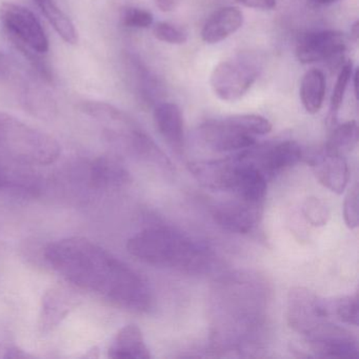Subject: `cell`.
<instances>
[{"instance_id":"obj_1","label":"cell","mask_w":359,"mask_h":359,"mask_svg":"<svg viewBox=\"0 0 359 359\" xmlns=\"http://www.w3.org/2000/svg\"><path fill=\"white\" fill-rule=\"evenodd\" d=\"M45 255L50 266L69 283L97 294L117 308L144 313L152 306V291L146 279L85 237L50 243Z\"/></svg>"},{"instance_id":"obj_2","label":"cell","mask_w":359,"mask_h":359,"mask_svg":"<svg viewBox=\"0 0 359 359\" xmlns=\"http://www.w3.org/2000/svg\"><path fill=\"white\" fill-rule=\"evenodd\" d=\"M129 253L156 268L189 274H201L213 268L214 254L209 247L167 226H150L134 235L127 243Z\"/></svg>"},{"instance_id":"obj_3","label":"cell","mask_w":359,"mask_h":359,"mask_svg":"<svg viewBox=\"0 0 359 359\" xmlns=\"http://www.w3.org/2000/svg\"><path fill=\"white\" fill-rule=\"evenodd\" d=\"M259 292L260 287L256 283L239 279L222 283V289L217 292L220 299L216 300V304L224 314L220 318H224L229 325L220 330L219 346L237 348L257 329L262 313Z\"/></svg>"},{"instance_id":"obj_4","label":"cell","mask_w":359,"mask_h":359,"mask_svg":"<svg viewBox=\"0 0 359 359\" xmlns=\"http://www.w3.org/2000/svg\"><path fill=\"white\" fill-rule=\"evenodd\" d=\"M60 146L49 134L0 112V159L22 167L55 163Z\"/></svg>"},{"instance_id":"obj_5","label":"cell","mask_w":359,"mask_h":359,"mask_svg":"<svg viewBox=\"0 0 359 359\" xmlns=\"http://www.w3.org/2000/svg\"><path fill=\"white\" fill-rule=\"evenodd\" d=\"M81 109L102 123L107 138L132 156L156 163L165 169L171 167L169 159L150 136L123 111L100 102H83Z\"/></svg>"},{"instance_id":"obj_6","label":"cell","mask_w":359,"mask_h":359,"mask_svg":"<svg viewBox=\"0 0 359 359\" xmlns=\"http://www.w3.org/2000/svg\"><path fill=\"white\" fill-rule=\"evenodd\" d=\"M258 75L257 60L250 54H241L219 62L212 72L210 83L219 100L235 102L248 93Z\"/></svg>"},{"instance_id":"obj_7","label":"cell","mask_w":359,"mask_h":359,"mask_svg":"<svg viewBox=\"0 0 359 359\" xmlns=\"http://www.w3.org/2000/svg\"><path fill=\"white\" fill-rule=\"evenodd\" d=\"M0 20L12 43H22L39 53H47V35L30 10L16 4L5 3L0 7Z\"/></svg>"},{"instance_id":"obj_8","label":"cell","mask_w":359,"mask_h":359,"mask_svg":"<svg viewBox=\"0 0 359 359\" xmlns=\"http://www.w3.org/2000/svg\"><path fill=\"white\" fill-rule=\"evenodd\" d=\"M287 316L290 327L306 336L329 321V306L310 290L296 287L287 296Z\"/></svg>"},{"instance_id":"obj_9","label":"cell","mask_w":359,"mask_h":359,"mask_svg":"<svg viewBox=\"0 0 359 359\" xmlns=\"http://www.w3.org/2000/svg\"><path fill=\"white\" fill-rule=\"evenodd\" d=\"M198 137L214 152H236L256 144L255 136L247 133L232 116L205 121L198 129Z\"/></svg>"},{"instance_id":"obj_10","label":"cell","mask_w":359,"mask_h":359,"mask_svg":"<svg viewBox=\"0 0 359 359\" xmlns=\"http://www.w3.org/2000/svg\"><path fill=\"white\" fill-rule=\"evenodd\" d=\"M312 352L323 358H357L358 342L344 327L327 323L319 325L306 336Z\"/></svg>"},{"instance_id":"obj_11","label":"cell","mask_w":359,"mask_h":359,"mask_svg":"<svg viewBox=\"0 0 359 359\" xmlns=\"http://www.w3.org/2000/svg\"><path fill=\"white\" fill-rule=\"evenodd\" d=\"M245 156L264 174L266 180L275 177L295 165L302 157L299 144L293 140L245 149Z\"/></svg>"},{"instance_id":"obj_12","label":"cell","mask_w":359,"mask_h":359,"mask_svg":"<svg viewBox=\"0 0 359 359\" xmlns=\"http://www.w3.org/2000/svg\"><path fill=\"white\" fill-rule=\"evenodd\" d=\"M346 50V37L339 31L323 30L309 33L296 48V56L302 64L333 62L340 60Z\"/></svg>"},{"instance_id":"obj_13","label":"cell","mask_w":359,"mask_h":359,"mask_svg":"<svg viewBox=\"0 0 359 359\" xmlns=\"http://www.w3.org/2000/svg\"><path fill=\"white\" fill-rule=\"evenodd\" d=\"M212 215L216 224L224 230L236 234H248L259 222L262 203H252L236 198L216 205Z\"/></svg>"},{"instance_id":"obj_14","label":"cell","mask_w":359,"mask_h":359,"mask_svg":"<svg viewBox=\"0 0 359 359\" xmlns=\"http://www.w3.org/2000/svg\"><path fill=\"white\" fill-rule=\"evenodd\" d=\"M309 163L323 187L337 194H341L346 190L350 172L344 155L323 148L311 157Z\"/></svg>"},{"instance_id":"obj_15","label":"cell","mask_w":359,"mask_h":359,"mask_svg":"<svg viewBox=\"0 0 359 359\" xmlns=\"http://www.w3.org/2000/svg\"><path fill=\"white\" fill-rule=\"evenodd\" d=\"M89 180L97 190L115 191L128 186L131 182V176L118 159L100 156L90 165Z\"/></svg>"},{"instance_id":"obj_16","label":"cell","mask_w":359,"mask_h":359,"mask_svg":"<svg viewBox=\"0 0 359 359\" xmlns=\"http://www.w3.org/2000/svg\"><path fill=\"white\" fill-rule=\"evenodd\" d=\"M153 119L161 137L176 152H182L184 146V125L180 106L174 102H161L155 108Z\"/></svg>"},{"instance_id":"obj_17","label":"cell","mask_w":359,"mask_h":359,"mask_svg":"<svg viewBox=\"0 0 359 359\" xmlns=\"http://www.w3.org/2000/svg\"><path fill=\"white\" fill-rule=\"evenodd\" d=\"M243 25V14L238 8H220L203 25L201 39L209 45L220 43L237 32Z\"/></svg>"},{"instance_id":"obj_18","label":"cell","mask_w":359,"mask_h":359,"mask_svg":"<svg viewBox=\"0 0 359 359\" xmlns=\"http://www.w3.org/2000/svg\"><path fill=\"white\" fill-rule=\"evenodd\" d=\"M108 355L110 358L116 359L151 358L142 330L136 325H127L119 330L109 348Z\"/></svg>"},{"instance_id":"obj_19","label":"cell","mask_w":359,"mask_h":359,"mask_svg":"<svg viewBox=\"0 0 359 359\" xmlns=\"http://www.w3.org/2000/svg\"><path fill=\"white\" fill-rule=\"evenodd\" d=\"M299 93L304 110L309 114L318 113L325 100V74L317 69L306 71L300 83Z\"/></svg>"},{"instance_id":"obj_20","label":"cell","mask_w":359,"mask_h":359,"mask_svg":"<svg viewBox=\"0 0 359 359\" xmlns=\"http://www.w3.org/2000/svg\"><path fill=\"white\" fill-rule=\"evenodd\" d=\"M54 30L69 45L79 43V34L70 18L60 9L54 0H35Z\"/></svg>"},{"instance_id":"obj_21","label":"cell","mask_w":359,"mask_h":359,"mask_svg":"<svg viewBox=\"0 0 359 359\" xmlns=\"http://www.w3.org/2000/svg\"><path fill=\"white\" fill-rule=\"evenodd\" d=\"M72 300V296L66 290L54 289L46 294L43 300L41 327L48 330L57 325L60 318L66 316Z\"/></svg>"},{"instance_id":"obj_22","label":"cell","mask_w":359,"mask_h":359,"mask_svg":"<svg viewBox=\"0 0 359 359\" xmlns=\"http://www.w3.org/2000/svg\"><path fill=\"white\" fill-rule=\"evenodd\" d=\"M358 142V126L355 121H346L332 132L325 148L340 155H346L356 148Z\"/></svg>"},{"instance_id":"obj_23","label":"cell","mask_w":359,"mask_h":359,"mask_svg":"<svg viewBox=\"0 0 359 359\" xmlns=\"http://www.w3.org/2000/svg\"><path fill=\"white\" fill-rule=\"evenodd\" d=\"M25 168L0 159V189H32V178Z\"/></svg>"},{"instance_id":"obj_24","label":"cell","mask_w":359,"mask_h":359,"mask_svg":"<svg viewBox=\"0 0 359 359\" xmlns=\"http://www.w3.org/2000/svg\"><path fill=\"white\" fill-rule=\"evenodd\" d=\"M24 104L30 112L41 118H51L56 112L55 104L45 92L29 88L24 94Z\"/></svg>"},{"instance_id":"obj_25","label":"cell","mask_w":359,"mask_h":359,"mask_svg":"<svg viewBox=\"0 0 359 359\" xmlns=\"http://www.w3.org/2000/svg\"><path fill=\"white\" fill-rule=\"evenodd\" d=\"M329 312H333L342 323L346 325H358V297L357 294L337 298L332 304H327Z\"/></svg>"},{"instance_id":"obj_26","label":"cell","mask_w":359,"mask_h":359,"mask_svg":"<svg viewBox=\"0 0 359 359\" xmlns=\"http://www.w3.org/2000/svg\"><path fill=\"white\" fill-rule=\"evenodd\" d=\"M353 71H354V68H353V62L351 60L344 62L339 68V72H338L337 79H336L331 97V115L333 119L335 118L342 102H344L346 89H348V83L352 79Z\"/></svg>"},{"instance_id":"obj_27","label":"cell","mask_w":359,"mask_h":359,"mask_svg":"<svg viewBox=\"0 0 359 359\" xmlns=\"http://www.w3.org/2000/svg\"><path fill=\"white\" fill-rule=\"evenodd\" d=\"M302 213L309 224L314 226H323L330 219V209L327 203L317 197H309L302 205Z\"/></svg>"},{"instance_id":"obj_28","label":"cell","mask_w":359,"mask_h":359,"mask_svg":"<svg viewBox=\"0 0 359 359\" xmlns=\"http://www.w3.org/2000/svg\"><path fill=\"white\" fill-rule=\"evenodd\" d=\"M233 118L247 133L251 134L255 137L256 136L266 135L272 130V123L260 115L237 114L233 115Z\"/></svg>"},{"instance_id":"obj_29","label":"cell","mask_w":359,"mask_h":359,"mask_svg":"<svg viewBox=\"0 0 359 359\" xmlns=\"http://www.w3.org/2000/svg\"><path fill=\"white\" fill-rule=\"evenodd\" d=\"M155 39L169 45H184L188 41V34L182 28L169 24V22H157L153 27Z\"/></svg>"},{"instance_id":"obj_30","label":"cell","mask_w":359,"mask_h":359,"mask_svg":"<svg viewBox=\"0 0 359 359\" xmlns=\"http://www.w3.org/2000/svg\"><path fill=\"white\" fill-rule=\"evenodd\" d=\"M344 218L346 226L351 230H354L358 226V186L355 184L348 194L346 195L344 203Z\"/></svg>"},{"instance_id":"obj_31","label":"cell","mask_w":359,"mask_h":359,"mask_svg":"<svg viewBox=\"0 0 359 359\" xmlns=\"http://www.w3.org/2000/svg\"><path fill=\"white\" fill-rule=\"evenodd\" d=\"M153 22H154L153 14L140 8H128L123 14V24L128 28H150Z\"/></svg>"},{"instance_id":"obj_32","label":"cell","mask_w":359,"mask_h":359,"mask_svg":"<svg viewBox=\"0 0 359 359\" xmlns=\"http://www.w3.org/2000/svg\"><path fill=\"white\" fill-rule=\"evenodd\" d=\"M237 3L251 9L271 11L276 8V0H236Z\"/></svg>"},{"instance_id":"obj_33","label":"cell","mask_w":359,"mask_h":359,"mask_svg":"<svg viewBox=\"0 0 359 359\" xmlns=\"http://www.w3.org/2000/svg\"><path fill=\"white\" fill-rule=\"evenodd\" d=\"M155 5L163 12H172L180 5V0H154Z\"/></svg>"},{"instance_id":"obj_34","label":"cell","mask_w":359,"mask_h":359,"mask_svg":"<svg viewBox=\"0 0 359 359\" xmlns=\"http://www.w3.org/2000/svg\"><path fill=\"white\" fill-rule=\"evenodd\" d=\"M5 358H27L30 357V355L25 353L24 351L20 350L16 346H11L6 351Z\"/></svg>"},{"instance_id":"obj_35","label":"cell","mask_w":359,"mask_h":359,"mask_svg":"<svg viewBox=\"0 0 359 359\" xmlns=\"http://www.w3.org/2000/svg\"><path fill=\"white\" fill-rule=\"evenodd\" d=\"M11 72V67L6 56L0 52V77L8 76Z\"/></svg>"},{"instance_id":"obj_36","label":"cell","mask_w":359,"mask_h":359,"mask_svg":"<svg viewBox=\"0 0 359 359\" xmlns=\"http://www.w3.org/2000/svg\"><path fill=\"white\" fill-rule=\"evenodd\" d=\"M358 76H359V72L358 69H355L354 71H353L352 74V79H353V86H354V93L355 96L358 95Z\"/></svg>"},{"instance_id":"obj_37","label":"cell","mask_w":359,"mask_h":359,"mask_svg":"<svg viewBox=\"0 0 359 359\" xmlns=\"http://www.w3.org/2000/svg\"><path fill=\"white\" fill-rule=\"evenodd\" d=\"M358 22H355V24L352 26V30H351V35H352L355 41H357V39H358Z\"/></svg>"},{"instance_id":"obj_38","label":"cell","mask_w":359,"mask_h":359,"mask_svg":"<svg viewBox=\"0 0 359 359\" xmlns=\"http://www.w3.org/2000/svg\"><path fill=\"white\" fill-rule=\"evenodd\" d=\"M313 1L318 4V5L329 6L338 3V1H341V0H313Z\"/></svg>"}]
</instances>
